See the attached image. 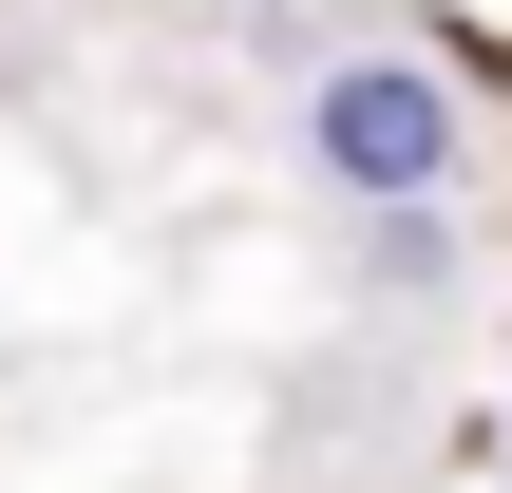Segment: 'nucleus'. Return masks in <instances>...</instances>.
<instances>
[{
	"instance_id": "2",
	"label": "nucleus",
	"mask_w": 512,
	"mask_h": 493,
	"mask_svg": "<svg viewBox=\"0 0 512 493\" xmlns=\"http://www.w3.org/2000/svg\"><path fill=\"white\" fill-rule=\"evenodd\" d=\"M228 19H247V0H228Z\"/></svg>"
},
{
	"instance_id": "3",
	"label": "nucleus",
	"mask_w": 512,
	"mask_h": 493,
	"mask_svg": "<svg viewBox=\"0 0 512 493\" xmlns=\"http://www.w3.org/2000/svg\"><path fill=\"white\" fill-rule=\"evenodd\" d=\"M494 437H512V418H494Z\"/></svg>"
},
{
	"instance_id": "1",
	"label": "nucleus",
	"mask_w": 512,
	"mask_h": 493,
	"mask_svg": "<svg viewBox=\"0 0 512 493\" xmlns=\"http://www.w3.org/2000/svg\"><path fill=\"white\" fill-rule=\"evenodd\" d=\"M285 76H304V171H323L342 209H399V190H456V171H475V95H456L437 57H399V38H304Z\"/></svg>"
}]
</instances>
